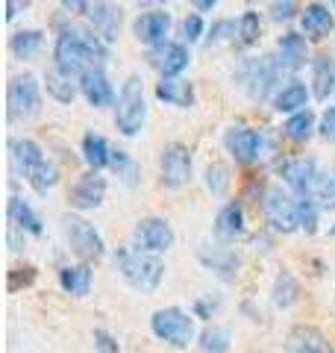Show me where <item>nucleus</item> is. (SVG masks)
Listing matches in <instances>:
<instances>
[{
  "mask_svg": "<svg viewBox=\"0 0 335 353\" xmlns=\"http://www.w3.org/2000/svg\"><path fill=\"white\" fill-rule=\"evenodd\" d=\"M109 57V44L97 36L94 30L83 27H62L56 36L53 59L56 68H62L65 74H85L92 68H100V62Z\"/></svg>",
  "mask_w": 335,
  "mask_h": 353,
  "instance_id": "obj_1",
  "label": "nucleus"
},
{
  "mask_svg": "<svg viewBox=\"0 0 335 353\" xmlns=\"http://www.w3.org/2000/svg\"><path fill=\"white\" fill-rule=\"evenodd\" d=\"M115 265L132 289H139L144 294H150L159 289V283L165 277V265L156 253H144V250H130V248H118L115 250Z\"/></svg>",
  "mask_w": 335,
  "mask_h": 353,
  "instance_id": "obj_2",
  "label": "nucleus"
},
{
  "mask_svg": "<svg viewBox=\"0 0 335 353\" xmlns=\"http://www.w3.org/2000/svg\"><path fill=\"white\" fill-rule=\"evenodd\" d=\"M144 121H148V101H144V83L139 74L124 80L118 92V106H115V127L121 136H139Z\"/></svg>",
  "mask_w": 335,
  "mask_h": 353,
  "instance_id": "obj_3",
  "label": "nucleus"
},
{
  "mask_svg": "<svg viewBox=\"0 0 335 353\" xmlns=\"http://www.w3.org/2000/svg\"><path fill=\"white\" fill-rule=\"evenodd\" d=\"M150 330H153L156 339L165 341V345H171V347H188L197 336L194 315H188L180 306H168V309L153 312Z\"/></svg>",
  "mask_w": 335,
  "mask_h": 353,
  "instance_id": "obj_4",
  "label": "nucleus"
},
{
  "mask_svg": "<svg viewBox=\"0 0 335 353\" xmlns=\"http://www.w3.org/2000/svg\"><path fill=\"white\" fill-rule=\"evenodd\" d=\"M62 233H65L71 253H77L83 262H94L106 253L100 233L80 215H62Z\"/></svg>",
  "mask_w": 335,
  "mask_h": 353,
  "instance_id": "obj_5",
  "label": "nucleus"
},
{
  "mask_svg": "<svg viewBox=\"0 0 335 353\" xmlns=\"http://www.w3.org/2000/svg\"><path fill=\"white\" fill-rule=\"evenodd\" d=\"M41 106V88L39 80L32 74H21L9 83L6 92V118L9 121H24L30 115H36Z\"/></svg>",
  "mask_w": 335,
  "mask_h": 353,
  "instance_id": "obj_6",
  "label": "nucleus"
},
{
  "mask_svg": "<svg viewBox=\"0 0 335 353\" xmlns=\"http://www.w3.org/2000/svg\"><path fill=\"white\" fill-rule=\"evenodd\" d=\"M159 180L165 189H183L192 180V150L183 141H171L159 157Z\"/></svg>",
  "mask_w": 335,
  "mask_h": 353,
  "instance_id": "obj_7",
  "label": "nucleus"
},
{
  "mask_svg": "<svg viewBox=\"0 0 335 353\" xmlns=\"http://www.w3.org/2000/svg\"><path fill=\"white\" fill-rule=\"evenodd\" d=\"M265 218H267V224H271L276 233H294V230H300V212H297V203L292 201L288 194L283 192H267L265 197Z\"/></svg>",
  "mask_w": 335,
  "mask_h": 353,
  "instance_id": "obj_8",
  "label": "nucleus"
},
{
  "mask_svg": "<svg viewBox=\"0 0 335 353\" xmlns=\"http://www.w3.org/2000/svg\"><path fill=\"white\" fill-rule=\"evenodd\" d=\"M132 239H136V248L144 253H165L174 245V227L165 218H141Z\"/></svg>",
  "mask_w": 335,
  "mask_h": 353,
  "instance_id": "obj_9",
  "label": "nucleus"
},
{
  "mask_svg": "<svg viewBox=\"0 0 335 353\" xmlns=\"http://www.w3.org/2000/svg\"><path fill=\"white\" fill-rule=\"evenodd\" d=\"M106 197V176L100 171H88L80 180L74 183V189L68 192V203L80 212H88V209H97Z\"/></svg>",
  "mask_w": 335,
  "mask_h": 353,
  "instance_id": "obj_10",
  "label": "nucleus"
},
{
  "mask_svg": "<svg viewBox=\"0 0 335 353\" xmlns=\"http://www.w3.org/2000/svg\"><path fill=\"white\" fill-rule=\"evenodd\" d=\"M223 145H227V150L236 157L238 165H253L259 159L262 136L250 127H232V130H227V136H223Z\"/></svg>",
  "mask_w": 335,
  "mask_h": 353,
  "instance_id": "obj_11",
  "label": "nucleus"
},
{
  "mask_svg": "<svg viewBox=\"0 0 335 353\" xmlns=\"http://www.w3.org/2000/svg\"><path fill=\"white\" fill-rule=\"evenodd\" d=\"M279 174H283V180L292 185L297 194H306L312 197L315 192V183H318V165L312 159H285L279 162Z\"/></svg>",
  "mask_w": 335,
  "mask_h": 353,
  "instance_id": "obj_12",
  "label": "nucleus"
},
{
  "mask_svg": "<svg viewBox=\"0 0 335 353\" xmlns=\"http://www.w3.org/2000/svg\"><path fill=\"white\" fill-rule=\"evenodd\" d=\"M88 18H92V30L106 44L118 39V32H121V6L118 3H112V0H94V6L88 9Z\"/></svg>",
  "mask_w": 335,
  "mask_h": 353,
  "instance_id": "obj_13",
  "label": "nucleus"
},
{
  "mask_svg": "<svg viewBox=\"0 0 335 353\" xmlns=\"http://www.w3.org/2000/svg\"><path fill=\"white\" fill-rule=\"evenodd\" d=\"M285 353H335V350L318 327L297 324L285 339Z\"/></svg>",
  "mask_w": 335,
  "mask_h": 353,
  "instance_id": "obj_14",
  "label": "nucleus"
},
{
  "mask_svg": "<svg viewBox=\"0 0 335 353\" xmlns=\"http://www.w3.org/2000/svg\"><path fill=\"white\" fill-rule=\"evenodd\" d=\"M168 30H171V15L168 12H144L136 18V24H132V32H136V39L141 44H162L168 39Z\"/></svg>",
  "mask_w": 335,
  "mask_h": 353,
  "instance_id": "obj_15",
  "label": "nucleus"
},
{
  "mask_svg": "<svg viewBox=\"0 0 335 353\" xmlns=\"http://www.w3.org/2000/svg\"><path fill=\"white\" fill-rule=\"evenodd\" d=\"M80 92L85 94V101L92 106H97V109L112 106V101H115V92H112V83H109V77L103 74V68L85 71L80 77Z\"/></svg>",
  "mask_w": 335,
  "mask_h": 353,
  "instance_id": "obj_16",
  "label": "nucleus"
},
{
  "mask_svg": "<svg viewBox=\"0 0 335 353\" xmlns=\"http://www.w3.org/2000/svg\"><path fill=\"white\" fill-rule=\"evenodd\" d=\"M156 97L168 106L188 109V106H194V85L183 80V77H162V83L156 85Z\"/></svg>",
  "mask_w": 335,
  "mask_h": 353,
  "instance_id": "obj_17",
  "label": "nucleus"
},
{
  "mask_svg": "<svg viewBox=\"0 0 335 353\" xmlns=\"http://www.w3.org/2000/svg\"><path fill=\"white\" fill-rule=\"evenodd\" d=\"M200 259H203L206 268L215 271L221 280L232 283V280L238 277V265H241V259L236 256V250H230V248H212V253H209V250L203 248V250H200Z\"/></svg>",
  "mask_w": 335,
  "mask_h": 353,
  "instance_id": "obj_18",
  "label": "nucleus"
},
{
  "mask_svg": "<svg viewBox=\"0 0 335 353\" xmlns=\"http://www.w3.org/2000/svg\"><path fill=\"white\" fill-rule=\"evenodd\" d=\"M300 24H303V32H306L309 39L321 41V39H327L329 32H332L335 18H332V12L323 3H309L303 9V18H300Z\"/></svg>",
  "mask_w": 335,
  "mask_h": 353,
  "instance_id": "obj_19",
  "label": "nucleus"
},
{
  "mask_svg": "<svg viewBox=\"0 0 335 353\" xmlns=\"http://www.w3.org/2000/svg\"><path fill=\"white\" fill-rule=\"evenodd\" d=\"M59 285L74 297H85L92 289V265L80 262V265H65L59 271Z\"/></svg>",
  "mask_w": 335,
  "mask_h": 353,
  "instance_id": "obj_20",
  "label": "nucleus"
},
{
  "mask_svg": "<svg viewBox=\"0 0 335 353\" xmlns=\"http://www.w3.org/2000/svg\"><path fill=\"white\" fill-rule=\"evenodd\" d=\"M9 150H12V159H15V165L21 168V174H24V176L30 171H36L39 165L48 162V159H44V150L32 139H12V141H9Z\"/></svg>",
  "mask_w": 335,
  "mask_h": 353,
  "instance_id": "obj_21",
  "label": "nucleus"
},
{
  "mask_svg": "<svg viewBox=\"0 0 335 353\" xmlns=\"http://www.w3.org/2000/svg\"><path fill=\"white\" fill-rule=\"evenodd\" d=\"M312 94L318 101H329V94L335 92V59L332 57H318L312 65Z\"/></svg>",
  "mask_w": 335,
  "mask_h": 353,
  "instance_id": "obj_22",
  "label": "nucleus"
},
{
  "mask_svg": "<svg viewBox=\"0 0 335 353\" xmlns=\"http://www.w3.org/2000/svg\"><path fill=\"white\" fill-rule=\"evenodd\" d=\"M306 39L300 36V32H285L283 39H279V65H283L285 71H297L300 65L306 62Z\"/></svg>",
  "mask_w": 335,
  "mask_h": 353,
  "instance_id": "obj_23",
  "label": "nucleus"
},
{
  "mask_svg": "<svg viewBox=\"0 0 335 353\" xmlns=\"http://www.w3.org/2000/svg\"><path fill=\"white\" fill-rule=\"evenodd\" d=\"M9 221H12L18 230L30 233V236H41L44 233L41 218L32 212V206L24 201V197H9Z\"/></svg>",
  "mask_w": 335,
  "mask_h": 353,
  "instance_id": "obj_24",
  "label": "nucleus"
},
{
  "mask_svg": "<svg viewBox=\"0 0 335 353\" xmlns=\"http://www.w3.org/2000/svg\"><path fill=\"white\" fill-rule=\"evenodd\" d=\"M44 85H48V94L59 103H74L77 97V83H74V74H65L62 68H50L44 74Z\"/></svg>",
  "mask_w": 335,
  "mask_h": 353,
  "instance_id": "obj_25",
  "label": "nucleus"
},
{
  "mask_svg": "<svg viewBox=\"0 0 335 353\" xmlns=\"http://www.w3.org/2000/svg\"><path fill=\"white\" fill-rule=\"evenodd\" d=\"M83 159L92 165V171H100L103 165H109L112 150L106 145V139L100 132H85L83 136Z\"/></svg>",
  "mask_w": 335,
  "mask_h": 353,
  "instance_id": "obj_26",
  "label": "nucleus"
},
{
  "mask_svg": "<svg viewBox=\"0 0 335 353\" xmlns=\"http://www.w3.org/2000/svg\"><path fill=\"white\" fill-rule=\"evenodd\" d=\"M215 230L223 239H238L244 233V212L238 203H227L215 218Z\"/></svg>",
  "mask_w": 335,
  "mask_h": 353,
  "instance_id": "obj_27",
  "label": "nucleus"
},
{
  "mask_svg": "<svg viewBox=\"0 0 335 353\" xmlns=\"http://www.w3.org/2000/svg\"><path fill=\"white\" fill-rule=\"evenodd\" d=\"M271 301H274V306H279V309H288V306H294V303L300 301V283L294 280L292 271H283V274H279V277L274 280Z\"/></svg>",
  "mask_w": 335,
  "mask_h": 353,
  "instance_id": "obj_28",
  "label": "nucleus"
},
{
  "mask_svg": "<svg viewBox=\"0 0 335 353\" xmlns=\"http://www.w3.org/2000/svg\"><path fill=\"white\" fill-rule=\"evenodd\" d=\"M309 103V92H306V85L303 83H292V85H285L283 92L276 94V112H288V115H294V112H303Z\"/></svg>",
  "mask_w": 335,
  "mask_h": 353,
  "instance_id": "obj_29",
  "label": "nucleus"
},
{
  "mask_svg": "<svg viewBox=\"0 0 335 353\" xmlns=\"http://www.w3.org/2000/svg\"><path fill=\"white\" fill-rule=\"evenodd\" d=\"M41 44H44V32L41 30H21V32H15V36L9 39V50H12L18 59H32L41 50Z\"/></svg>",
  "mask_w": 335,
  "mask_h": 353,
  "instance_id": "obj_30",
  "label": "nucleus"
},
{
  "mask_svg": "<svg viewBox=\"0 0 335 353\" xmlns=\"http://www.w3.org/2000/svg\"><path fill=\"white\" fill-rule=\"evenodd\" d=\"M315 130H318V127H315V115H312L309 109H303V112H294L292 118L285 121V127H283L285 139L297 141V145H303V141H309V139H312V132H315Z\"/></svg>",
  "mask_w": 335,
  "mask_h": 353,
  "instance_id": "obj_31",
  "label": "nucleus"
},
{
  "mask_svg": "<svg viewBox=\"0 0 335 353\" xmlns=\"http://www.w3.org/2000/svg\"><path fill=\"white\" fill-rule=\"evenodd\" d=\"M27 183L32 185V192H36V194H48L53 185L59 183V171H56V165L44 162V165H39L36 171L27 174Z\"/></svg>",
  "mask_w": 335,
  "mask_h": 353,
  "instance_id": "obj_32",
  "label": "nucleus"
},
{
  "mask_svg": "<svg viewBox=\"0 0 335 353\" xmlns=\"http://www.w3.org/2000/svg\"><path fill=\"white\" fill-rule=\"evenodd\" d=\"M188 68V50L183 44H171L162 57V74L165 77H180Z\"/></svg>",
  "mask_w": 335,
  "mask_h": 353,
  "instance_id": "obj_33",
  "label": "nucleus"
},
{
  "mask_svg": "<svg viewBox=\"0 0 335 353\" xmlns=\"http://www.w3.org/2000/svg\"><path fill=\"white\" fill-rule=\"evenodd\" d=\"M259 30H262V21H259V12H244L238 18V44L241 48H250V44L259 41Z\"/></svg>",
  "mask_w": 335,
  "mask_h": 353,
  "instance_id": "obj_34",
  "label": "nucleus"
},
{
  "mask_svg": "<svg viewBox=\"0 0 335 353\" xmlns=\"http://www.w3.org/2000/svg\"><path fill=\"white\" fill-rule=\"evenodd\" d=\"M206 189L215 197L227 194V189H230V168H227V165H221V162L209 165V168H206Z\"/></svg>",
  "mask_w": 335,
  "mask_h": 353,
  "instance_id": "obj_35",
  "label": "nucleus"
},
{
  "mask_svg": "<svg viewBox=\"0 0 335 353\" xmlns=\"http://www.w3.org/2000/svg\"><path fill=\"white\" fill-rule=\"evenodd\" d=\"M200 345H203L206 353H227L230 347V330L227 327H212L200 336Z\"/></svg>",
  "mask_w": 335,
  "mask_h": 353,
  "instance_id": "obj_36",
  "label": "nucleus"
},
{
  "mask_svg": "<svg viewBox=\"0 0 335 353\" xmlns=\"http://www.w3.org/2000/svg\"><path fill=\"white\" fill-rule=\"evenodd\" d=\"M39 277V271L32 268V265H18V268L9 271V280H6V289L9 292H21V289H27V285H32Z\"/></svg>",
  "mask_w": 335,
  "mask_h": 353,
  "instance_id": "obj_37",
  "label": "nucleus"
},
{
  "mask_svg": "<svg viewBox=\"0 0 335 353\" xmlns=\"http://www.w3.org/2000/svg\"><path fill=\"white\" fill-rule=\"evenodd\" d=\"M109 165L118 171V176H124V183L127 185H136V174H139V165L132 162L124 150H112V159Z\"/></svg>",
  "mask_w": 335,
  "mask_h": 353,
  "instance_id": "obj_38",
  "label": "nucleus"
},
{
  "mask_svg": "<svg viewBox=\"0 0 335 353\" xmlns=\"http://www.w3.org/2000/svg\"><path fill=\"white\" fill-rule=\"evenodd\" d=\"M297 212H300V230H306V236H312L318 230V203L312 197L297 201Z\"/></svg>",
  "mask_w": 335,
  "mask_h": 353,
  "instance_id": "obj_39",
  "label": "nucleus"
},
{
  "mask_svg": "<svg viewBox=\"0 0 335 353\" xmlns=\"http://www.w3.org/2000/svg\"><path fill=\"white\" fill-rule=\"evenodd\" d=\"M94 350L97 353H118L121 345H118V339L106 333V330H94Z\"/></svg>",
  "mask_w": 335,
  "mask_h": 353,
  "instance_id": "obj_40",
  "label": "nucleus"
},
{
  "mask_svg": "<svg viewBox=\"0 0 335 353\" xmlns=\"http://www.w3.org/2000/svg\"><path fill=\"white\" fill-rule=\"evenodd\" d=\"M294 6H297V0H271L274 21H288L294 15Z\"/></svg>",
  "mask_w": 335,
  "mask_h": 353,
  "instance_id": "obj_41",
  "label": "nucleus"
},
{
  "mask_svg": "<svg viewBox=\"0 0 335 353\" xmlns=\"http://www.w3.org/2000/svg\"><path fill=\"white\" fill-rule=\"evenodd\" d=\"M318 132L323 139H329V141H335V106H329L327 112L321 115V124H318Z\"/></svg>",
  "mask_w": 335,
  "mask_h": 353,
  "instance_id": "obj_42",
  "label": "nucleus"
},
{
  "mask_svg": "<svg viewBox=\"0 0 335 353\" xmlns=\"http://www.w3.org/2000/svg\"><path fill=\"white\" fill-rule=\"evenodd\" d=\"M183 32H185L188 41H197L200 36H203V18H200V15H188L185 24H183Z\"/></svg>",
  "mask_w": 335,
  "mask_h": 353,
  "instance_id": "obj_43",
  "label": "nucleus"
},
{
  "mask_svg": "<svg viewBox=\"0 0 335 353\" xmlns=\"http://www.w3.org/2000/svg\"><path fill=\"white\" fill-rule=\"evenodd\" d=\"M62 9L71 15H85L92 9V0H62Z\"/></svg>",
  "mask_w": 335,
  "mask_h": 353,
  "instance_id": "obj_44",
  "label": "nucleus"
},
{
  "mask_svg": "<svg viewBox=\"0 0 335 353\" xmlns=\"http://www.w3.org/2000/svg\"><path fill=\"white\" fill-rule=\"evenodd\" d=\"M215 309H218V301H197L194 303V315L197 318H212Z\"/></svg>",
  "mask_w": 335,
  "mask_h": 353,
  "instance_id": "obj_45",
  "label": "nucleus"
},
{
  "mask_svg": "<svg viewBox=\"0 0 335 353\" xmlns=\"http://www.w3.org/2000/svg\"><path fill=\"white\" fill-rule=\"evenodd\" d=\"M192 3L200 9V12H209V9H215L218 0H192Z\"/></svg>",
  "mask_w": 335,
  "mask_h": 353,
  "instance_id": "obj_46",
  "label": "nucleus"
},
{
  "mask_svg": "<svg viewBox=\"0 0 335 353\" xmlns=\"http://www.w3.org/2000/svg\"><path fill=\"white\" fill-rule=\"evenodd\" d=\"M329 233H332V236H335V224H332V230H329Z\"/></svg>",
  "mask_w": 335,
  "mask_h": 353,
  "instance_id": "obj_47",
  "label": "nucleus"
},
{
  "mask_svg": "<svg viewBox=\"0 0 335 353\" xmlns=\"http://www.w3.org/2000/svg\"><path fill=\"white\" fill-rule=\"evenodd\" d=\"M332 9H335V0H332Z\"/></svg>",
  "mask_w": 335,
  "mask_h": 353,
  "instance_id": "obj_48",
  "label": "nucleus"
},
{
  "mask_svg": "<svg viewBox=\"0 0 335 353\" xmlns=\"http://www.w3.org/2000/svg\"><path fill=\"white\" fill-rule=\"evenodd\" d=\"M332 174H335V171H332Z\"/></svg>",
  "mask_w": 335,
  "mask_h": 353,
  "instance_id": "obj_49",
  "label": "nucleus"
}]
</instances>
